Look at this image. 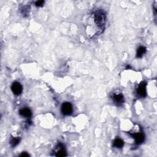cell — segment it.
Returning <instances> with one entry per match:
<instances>
[{"mask_svg": "<svg viewBox=\"0 0 157 157\" xmlns=\"http://www.w3.org/2000/svg\"><path fill=\"white\" fill-rule=\"evenodd\" d=\"M106 19V14L104 10L101 9L96 10L91 14L86 30L88 31L93 26V28H94V35H98L102 33L105 28Z\"/></svg>", "mask_w": 157, "mask_h": 157, "instance_id": "1", "label": "cell"}, {"mask_svg": "<svg viewBox=\"0 0 157 157\" xmlns=\"http://www.w3.org/2000/svg\"><path fill=\"white\" fill-rule=\"evenodd\" d=\"M112 98L114 103L117 106L121 105L124 102V96L123 94L120 92L113 93L112 96Z\"/></svg>", "mask_w": 157, "mask_h": 157, "instance_id": "2", "label": "cell"}, {"mask_svg": "<svg viewBox=\"0 0 157 157\" xmlns=\"http://www.w3.org/2000/svg\"><path fill=\"white\" fill-rule=\"evenodd\" d=\"M61 112L64 115H69L73 112L72 104L69 102H64L61 105Z\"/></svg>", "mask_w": 157, "mask_h": 157, "instance_id": "3", "label": "cell"}, {"mask_svg": "<svg viewBox=\"0 0 157 157\" xmlns=\"http://www.w3.org/2000/svg\"><path fill=\"white\" fill-rule=\"evenodd\" d=\"M128 134H129L134 139L135 142L137 144H141L142 142H144V140L145 139L144 134L142 131L137 132H129Z\"/></svg>", "mask_w": 157, "mask_h": 157, "instance_id": "4", "label": "cell"}, {"mask_svg": "<svg viewBox=\"0 0 157 157\" xmlns=\"http://www.w3.org/2000/svg\"><path fill=\"white\" fill-rule=\"evenodd\" d=\"M146 86L147 83L145 81H142L139 83L137 88V93L139 96L144 98L147 96Z\"/></svg>", "mask_w": 157, "mask_h": 157, "instance_id": "5", "label": "cell"}, {"mask_svg": "<svg viewBox=\"0 0 157 157\" xmlns=\"http://www.w3.org/2000/svg\"><path fill=\"white\" fill-rule=\"evenodd\" d=\"M54 152H55V156H66L67 155L64 146L61 143H58L56 145Z\"/></svg>", "mask_w": 157, "mask_h": 157, "instance_id": "6", "label": "cell"}, {"mask_svg": "<svg viewBox=\"0 0 157 157\" xmlns=\"http://www.w3.org/2000/svg\"><path fill=\"white\" fill-rule=\"evenodd\" d=\"M11 90L15 95H20L23 91V86L20 83L14 82L11 85Z\"/></svg>", "mask_w": 157, "mask_h": 157, "instance_id": "7", "label": "cell"}, {"mask_svg": "<svg viewBox=\"0 0 157 157\" xmlns=\"http://www.w3.org/2000/svg\"><path fill=\"white\" fill-rule=\"evenodd\" d=\"M19 114L23 117L30 118L32 115V112L30 109L28 107H25L19 110Z\"/></svg>", "mask_w": 157, "mask_h": 157, "instance_id": "8", "label": "cell"}, {"mask_svg": "<svg viewBox=\"0 0 157 157\" xmlns=\"http://www.w3.org/2000/svg\"><path fill=\"white\" fill-rule=\"evenodd\" d=\"M124 141L119 138V137H117L114 140H113V145L116 147V148H121L123 145H124Z\"/></svg>", "mask_w": 157, "mask_h": 157, "instance_id": "9", "label": "cell"}, {"mask_svg": "<svg viewBox=\"0 0 157 157\" xmlns=\"http://www.w3.org/2000/svg\"><path fill=\"white\" fill-rule=\"evenodd\" d=\"M147 50L146 48L144 46H140L139 47L137 50V52H136V57L137 58H141L144 54L146 52Z\"/></svg>", "mask_w": 157, "mask_h": 157, "instance_id": "10", "label": "cell"}, {"mask_svg": "<svg viewBox=\"0 0 157 157\" xmlns=\"http://www.w3.org/2000/svg\"><path fill=\"white\" fill-rule=\"evenodd\" d=\"M20 142V137H13L10 140V144L12 147H15Z\"/></svg>", "mask_w": 157, "mask_h": 157, "instance_id": "11", "label": "cell"}, {"mask_svg": "<svg viewBox=\"0 0 157 157\" xmlns=\"http://www.w3.org/2000/svg\"><path fill=\"white\" fill-rule=\"evenodd\" d=\"M44 4V1H37L35 2V6H37V7H42L43 6Z\"/></svg>", "mask_w": 157, "mask_h": 157, "instance_id": "12", "label": "cell"}, {"mask_svg": "<svg viewBox=\"0 0 157 157\" xmlns=\"http://www.w3.org/2000/svg\"><path fill=\"white\" fill-rule=\"evenodd\" d=\"M20 156H29V155L27 153V152H23L22 153H21L20 155H19Z\"/></svg>", "mask_w": 157, "mask_h": 157, "instance_id": "13", "label": "cell"}]
</instances>
